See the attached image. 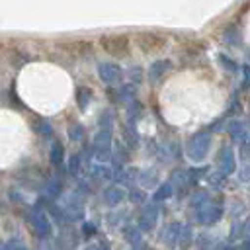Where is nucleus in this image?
<instances>
[{"label": "nucleus", "mask_w": 250, "mask_h": 250, "mask_svg": "<svg viewBox=\"0 0 250 250\" xmlns=\"http://www.w3.org/2000/svg\"><path fill=\"white\" fill-rule=\"evenodd\" d=\"M191 207H193V213H195V219L205 225V227H211L215 225L221 217H223V203H217L213 201L205 191H199L193 199H191Z\"/></svg>", "instance_id": "obj_1"}, {"label": "nucleus", "mask_w": 250, "mask_h": 250, "mask_svg": "<svg viewBox=\"0 0 250 250\" xmlns=\"http://www.w3.org/2000/svg\"><path fill=\"white\" fill-rule=\"evenodd\" d=\"M209 148H211V135L207 131H199V133H195L188 139L186 154L191 162H203Z\"/></svg>", "instance_id": "obj_2"}, {"label": "nucleus", "mask_w": 250, "mask_h": 250, "mask_svg": "<svg viewBox=\"0 0 250 250\" xmlns=\"http://www.w3.org/2000/svg\"><path fill=\"white\" fill-rule=\"evenodd\" d=\"M92 156L96 162H109L111 160V129L102 127L92 139Z\"/></svg>", "instance_id": "obj_3"}, {"label": "nucleus", "mask_w": 250, "mask_h": 250, "mask_svg": "<svg viewBox=\"0 0 250 250\" xmlns=\"http://www.w3.org/2000/svg\"><path fill=\"white\" fill-rule=\"evenodd\" d=\"M29 223L35 230V234L39 238H51L53 236V225H51V217L45 209H41L39 205H35L29 213Z\"/></svg>", "instance_id": "obj_4"}, {"label": "nucleus", "mask_w": 250, "mask_h": 250, "mask_svg": "<svg viewBox=\"0 0 250 250\" xmlns=\"http://www.w3.org/2000/svg\"><path fill=\"white\" fill-rule=\"evenodd\" d=\"M100 43H102L104 51H107L111 57L121 59L129 53V39L125 35H104L100 39Z\"/></svg>", "instance_id": "obj_5"}, {"label": "nucleus", "mask_w": 250, "mask_h": 250, "mask_svg": "<svg viewBox=\"0 0 250 250\" xmlns=\"http://www.w3.org/2000/svg\"><path fill=\"white\" fill-rule=\"evenodd\" d=\"M98 76L105 86H117L123 80V70L115 62H100L98 64Z\"/></svg>", "instance_id": "obj_6"}, {"label": "nucleus", "mask_w": 250, "mask_h": 250, "mask_svg": "<svg viewBox=\"0 0 250 250\" xmlns=\"http://www.w3.org/2000/svg\"><path fill=\"white\" fill-rule=\"evenodd\" d=\"M156 223H158V205H156V201H154V203L143 207V211H141V215H139V221H137V227H139L141 230L148 232V230H152V229L156 227Z\"/></svg>", "instance_id": "obj_7"}, {"label": "nucleus", "mask_w": 250, "mask_h": 250, "mask_svg": "<svg viewBox=\"0 0 250 250\" xmlns=\"http://www.w3.org/2000/svg\"><path fill=\"white\" fill-rule=\"evenodd\" d=\"M160 242L166 246V248H176L180 244V238H182V225L180 223H168L162 230H160Z\"/></svg>", "instance_id": "obj_8"}, {"label": "nucleus", "mask_w": 250, "mask_h": 250, "mask_svg": "<svg viewBox=\"0 0 250 250\" xmlns=\"http://www.w3.org/2000/svg\"><path fill=\"white\" fill-rule=\"evenodd\" d=\"M217 166H219V172L223 178L230 176L236 168V162H234V152L230 146H223L221 152H219V158H217Z\"/></svg>", "instance_id": "obj_9"}, {"label": "nucleus", "mask_w": 250, "mask_h": 250, "mask_svg": "<svg viewBox=\"0 0 250 250\" xmlns=\"http://www.w3.org/2000/svg\"><path fill=\"white\" fill-rule=\"evenodd\" d=\"M123 199H125V191H123L119 186H109V188H105L104 193H102V201H104L107 207H115V205H119Z\"/></svg>", "instance_id": "obj_10"}, {"label": "nucleus", "mask_w": 250, "mask_h": 250, "mask_svg": "<svg viewBox=\"0 0 250 250\" xmlns=\"http://www.w3.org/2000/svg\"><path fill=\"white\" fill-rule=\"evenodd\" d=\"M170 68H172V62H170L168 59H162V61H154V62L148 66V78H150L152 82H156V80H162V78H164V74H166Z\"/></svg>", "instance_id": "obj_11"}, {"label": "nucleus", "mask_w": 250, "mask_h": 250, "mask_svg": "<svg viewBox=\"0 0 250 250\" xmlns=\"http://www.w3.org/2000/svg\"><path fill=\"white\" fill-rule=\"evenodd\" d=\"M62 158H64V146L61 141H53L51 146H49V160L53 166H61L62 164Z\"/></svg>", "instance_id": "obj_12"}, {"label": "nucleus", "mask_w": 250, "mask_h": 250, "mask_svg": "<svg viewBox=\"0 0 250 250\" xmlns=\"http://www.w3.org/2000/svg\"><path fill=\"white\" fill-rule=\"evenodd\" d=\"M76 244H78V232L76 230H66L59 238V248L61 250H74Z\"/></svg>", "instance_id": "obj_13"}, {"label": "nucleus", "mask_w": 250, "mask_h": 250, "mask_svg": "<svg viewBox=\"0 0 250 250\" xmlns=\"http://www.w3.org/2000/svg\"><path fill=\"white\" fill-rule=\"evenodd\" d=\"M174 184L172 182H164V184H160L158 188H156V191H154V195H152V199L156 201V203H160V201H164V199H168V197H172L174 195Z\"/></svg>", "instance_id": "obj_14"}, {"label": "nucleus", "mask_w": 250, "mask_h": 250, "mask_svg": "<svg viewBox=\"0 0 250 250\" xmlns=\"http://www.w3.org/2000/svg\"><path fill=\"white\" fill-rule=\"evenodd\" d=\"M66 133H68V139L74 141V143H80L86 137V131H84V127L80 123H70L68 129H66Z\"/></svg>", "instance_id": "obj_15"}, {"label": "nucleus", "mask_w": 250, "mask_h": 250, "mask_svg": "<svg viewBox=\"0 0 250 250\" xmlns=\"http://www.w3.org/2000/svg\"><path fill=\"white\" fill-rule=\"evenodd\" d=\"M90 100H92L90 90L84 88V86H80V88L76 90V104H78V107H80V109H86L88 104H90Z\"/></svg>", "instance_id": "obj_16"}, {"label": "nucleus", "mask_w": 250, "mask_h": 250, "mask_svg": "<svg viewBox=\"0 0 250 250\" xmlns=\"http://www.w3.org/2000/svg\"><path fill=\"white\" fill-rule=\"evenodd\" d=\"M33 129H35L41 137H53V127H51V123H49L47 119H37L35 125H33Z\"/></svg>", "instance_id": "obj_17"}, {"label": "nucleus", "mask_w": 250, "mask_h": 250, "mask_svg": "<svg viewBox=\"0 0 250 250\" xmlns=\"http://www.w3.org/2000/svg\"><path fill=\"white\" fill-rule=\"evenodd\" d=\"M146 199H148V195H146L141 188H131V191H129V201H131V203L143 205V203H146Z\"/></svg>", "instance_id": "obj_18"}, {"label": "nucleus", "mask_w": 250, "mask_h": 250, "mask_svg": "<svg viewBox=\"0 0 250 250\" xmlns=\"http://www.w3.org/2000/svg\"><path fill=\"white\" fill-rule=\"evenodd\" d=\"M68 170L72 174H78L80 172V154H72L70 160H68Z\"/></svg>", "instance_id": "obj_19"}, {"label": "nucleus", "mask_w": 250, "mask_h": 250, "mask_svg": "<svg viewBox=\"0 0 250 250\" xmlns=\"http://www.w3.org/2000/svg\"><path fill=\"white\" fill-rule=\"evenodd\" d=\"M84 250H107V244L105 242H94V244H88Z\"/></svg>", "instance_id": "obj_20"}, {"label": "nucleus", "mask_w": 250, "mask_h": 250, "mask_svg": "<svg viewBox=\"0 0 250 250\" xmlns=\"http://www.w3.org/2000/svg\"><path fill=\"white\" fill-rule=\"evenodd\" d=\"M238 178H240V182H250V166H244L242 172L238 174Z\"/></svg>", "instance_id": "obj_21"}, {"label": "nucleus", "mask_w": 250, "mask_h": 250, "mask_svg": "<svg viewBox=\"0 0 250 250\" xmlns=\"http://www.w3.org/2000/svg\"><path fill=\"white\" fill-rule=\"evenodd\" d=\"M90 232H96V227H94V225H90V223H84V225H82V234L90 236Z\"/></svg>", "instance_id": "obj_22"}, {"label": "nucleus", "mask_w": 250, "mask_h": 250, "mask_svg": "<svg viewBox=\"0 0 250 250\" xmlns=\"http://www.w3.org/2000/svg\"><path fill=\"white\" fill-rule=\"evenodd\" d=\"M0 250H18L14 242H6V244H0Z\"/></svg>", "instance_id": "obj_23"}, {"label": "nucleus", "mask_w": 250, "mask_h": 250, "mask_svg": "<svg viewBox=\"0 0 250 250\" xmlns=\"http://www.w3.org/2000/svg\"><path fill=\"white\" fill-rule=\"evenodd\" d=\"M244 72H246V78H248V84H250V68H244Z\"/></svg>", "instance_id": "obj_24"}, {"label": "nucleus", "mask_w": 250, "mask_h": 250, "mask_svg": "<svg viewBox=\"0 0 250 250\" xmlns=\"http://www.w3.org/2000/svg\"><path fill=\"white\" fill-rule=\"evenodd\" d=\"M20 250H25V248H20Z\"/></svg>", "instance_id": "obj_25"}]
</instances>
